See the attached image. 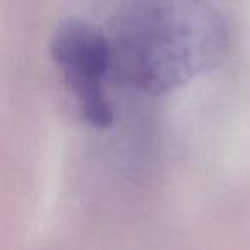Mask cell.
I'll list each match as a JSON object with an SVG mask.
<instances>
[{"label":"cell","mask_w":250,"mask_h":250,"mask_svg":"<svg viewBox=\"0 0 250 250\" xmlns=\"http://www.w3.org/2000/svg\"><path fill=\"white\" fill-rule=\"evenodd\" d=\"M113 76L134 91L163 94L221 63L231 31L208 4L149 0L122 7L108 29Z\"/></svg>","instance_id":"cell-1"},{"label":"cell","mask_w":250,"mask_h":250,"mask_svg":"<svg viewBox=\"0 0 250 250\" xmlns=\"http://www.w3.org/2000/svg\"><path fill=\"white\" fill-rule=\"evenodd\" d=\"M50 55L81 118L94 129H108L115 110L106 93L113 76L108 33L81 18H65L53 28Z\"/></svg>","instance_id":"cell-2"}]
</instances>
